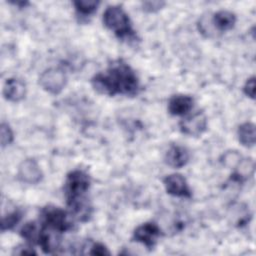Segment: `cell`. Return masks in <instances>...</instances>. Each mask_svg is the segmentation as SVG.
Masks as SVG:
<instances>
[{"instance_id": "4", "label": "cell", "mask_w": 256, "mask_h": 256, "mask_svg": "<svg viewBox=\"0 0 256 256\" xmlns=\"http://www.w3.org/2000/svg\"><path fill=\"white\" fill-rule=\"evenodd\" d=\"M40 218L42 226L61 233L68 231L73 227V224L69 219V215L59 207L47 206L43 208Z\"/></svg>"}, {"instance_id": "16", "label": "cell", "mask_w": 256, "mask_h": 256, "mask_svg": "<svg viewBox=\"0 0 256 256\" xmlns=\"http://www.w3.org/2000/svg\"><path fill=\"white\" fill-rule=\"evenodd\" d=\"M73 5L79 15L88 16L96 11L99 1L95 0H77L73 2Z\"/></svg>"}, {"instance_id": "21", "label": "cell", "mask_w": 256, "mask_h": 256, "mask_svg": "<svg viewBox=\"0 0 256 256\" xmlns=\"http://www.w3.org/2000/svg\"><path fill=\"white\" fill-rule=\"evenodd\" d=\"M88 254L104 256V255H110V251L104 244L96 242L90 246V250L88 251Z\"/></svg>"}, {"instance_id": "6", "label": "cell", "mask_w": 256, "mask_h": 256, "mask_svg": "<svg viewBox=\"0 0 256 256\" xmlns=\"http://www.w3.org/2000/svg\"><path fill=\"white\" fill-rule=\"evenodd\" d=\"M161 235L159 226L153 222H147L138 226L133 232V239L148 249H152Z\"/></svg>"}, {"instance_id": "22", "label": "cell", "mask_w": 256, "mask_h": 256, "mask_svg": "<svg viewBox=\"0 0 256 256\" xmlns=\"http://www.w3.org/2000/svg\"><path fill=\"white\" fill-rule=\"evenodd\" d=\"M165 3L163 1H145L142 3V7L144 11L147 12H156L160 10Z\"/></svg>"}, {"instance_id": "23", "label": "cell", "mask_w": 256, "mask_h": 256, "mask_svg": "<svg viewBox=\"0 0 256 256\" xmlns=\"http://www.w3.org/2000/svg\"><path fill=\"white\" fill-rule=\"evenodd\" d=\"M243 91L248 97L254 99V97H255V77L254 76L247 79V81L243 87Z\"/></svg>"}, {"instance_id": "5", "label": "cell", "mask_w": 256, "mask_h": 256, "mask_svg": "<svg viewBox=\"0 0 256 256\" xmlns=\"http://www.w3.org/2000/svg\"><path fill=\"white\" fill-rule=\"evenodd\" d=\"M66 82L67 78L65 73L58 68H49L39 77L41 87L51 94H59L64 89Z\"/></svg>"}, {"instance_id": "7", "label": "cell", "mask_w": 256, "mask_h": 256, "mask_svg": "<svg viewBox=\"0 0 256 256\" xmlns=\"http://www.w3.org/2000/svg\"><path fill=\"white\" fill-rule=\"evenodd\" d=\"M179 127L182 133L189 136H199L207 128V118L202 111H197L194 114L184 118Z\"/></svg>"}, {"instance_id": "14", "label": "cell", "mask_w": 256, "mask_h": 256, "mask_svg": "<svg viewBox=\"0 0 256 256\" xmlns=\"http://www.w3.org/2000/svg\"><path fill=\"white\" fill-rule=\"evenodd\" d=\"M238 139L239 142L245 147L253 146L256 140L255 125L251 122H246L240 125L238 128Z\"/></svg>"}, {"instance_id": "9", "label": "cell", "mask_w": 256, "mask_h": 256, "mask_svg": "<svg viewBox=\"0 0 256 256\" xmlns=\"http://www.w3.org/2000/svg\"><path fill=\"white\" fill-rule=\"evenodd\" d=\"M17 175L21 182L27 184H37L43 177L42 171L34 159H26L22 161L18 167Z\"/></svg>"}, {"instance_id": "12", "label": "cell", "mask_w": 256, "mask_h": 256, "mask_svg": "<svg viewBox=\"0 0 256 256\" xmlns=\"http://www.w3.org/2000/svg\"><path fill=\"white\" fill-rule=\"evenodd\" d=\"M194 100L188 95H175L168 102V111L171 115L181 116L187 114L193 108Z\"/></svg>"}, {"instance_id": "17", "label": "cell", "mask_w": 256, "mask_h": 256, "mask_svg": "<svg viewBox=\"0 0 256 256\" xmlns=\"http://www.w3.org/2000/svg\"><path fill=\"white\" fill-rule=\"evenodd\" d=\"M198 29L200 33L205 37H212V36H215L217 33L212 22V16L210 15H203L199 19Z\"/></svg>"}, {"instance_id": "13", "label": "cell", "mask_w": 256, "mask_h": 256, "mask_svg": "<svg viewBox=\"0 0 256 256\" xmlns=\"http://www.w3.org/2000/svg\"><path fill=\"white\" fill-rule=\"evenodd\" d=\"M212 22L217 32H225L234 27L236 16L231 11L220 10L212 15Z\"/></svg>"}, {"instance_id": "1", "label": "cell", "mask_w": 256, "mask_h": 256, "mask_svg": "<svg viewBox=\"0 0 256 256\" xmlns=\"http://www.w3.org/2000/svg\"><path fill=\"white\" fill-rule=\"evenodd\" d=\"M93 88L104 95H135L139 88L138 78L133 69L123 61L111 64L107 73H98L92 78Z\"/></svg>"}, {"instance_id": "2", "label": "cell", "mask_w": 256, "mask_h": 256, "mask_svg": "<svg viewBox=\"0 0 256 256\" xmlns=\"http://www.w3.org/2000/svg\"><path fill=\"white\" fill-rule=\"evenodd\" d=\"M90 177L82 170L71 171L66 178L64 193L70 215L79 221H87L91 215V206L86 198L90 187Z\"/></svg>"}, {"instance_id": "10", "label": "cell", "mask_w": 256, "mask_h": 256, "mask_svg": "<svg viewBox=\"0 0 256 256\" xmlns=\"http://www.w3.org/2000/svg\"><path fill=\"white\" fill-rule=\"evenodd\" d=\"M26 95V85L18 78H9L3 86V96L11 102H19Z\"/></svg>"}, {"instance_id": "20", "label": "cell", "mask_w": 256, "mask_h": 256, "mask_svg": "<svg viewBox=\"0 0 256 256\" xmlns=\"http://www.w3.org/2000/svg\"><path fill=\"white\" fill-rule=\"evenodd\" d=\"M0 135H1V146L2 147H5V146L12 143V141H13V132H12L10 126L5 122L1 123Z\"/></svg>"}, {"instance_id": "8", "label": "cell", "mask_w": 256, "mask_h": 256, "mask_svg": "<svg viewBox=\"0 0 256 256\" xmlns=\"http://www.w3.org/2000/svg\"><path fill=\"white\" fill-rule=\"evenodd\" d=\"M166 192L175 197H191V191L187 184L186 179L181 174L167 175L163 180Z\"/></svg>"}, {"instance_id": "19", "label": "cell", "mask_w": 256, "mask_h": 256, "mask_svg": "<svg viewBox=\"0 0 256 256\" xmlns=\"http://www.w3.org/2000/svg\"><path fill=\"white\" fill-rule=\"evenodd\" d=\"M242 158L236 151H228L223 155V164L228 168H236Z\"/></svg>"}, {"instance_id": "18", "label": "cell", "mask_w": 256, "mask_h": 256, "mask_svg": "<svg viewBox=\"0 0 256 256\" xmlns=\"http://www.w3.org/2000/svg\"><path fill=\"white\" fill-rule=\"evenodd\" d=\"M21 217H22V214L19 210H14L8 213L7 215L3 216L1 221V231L4 232L6 230L13 229L21 220Z\"/></svg>"}, {"instance_id": "15", "label": "cell", "mask_w": 256, "mask_h": 256, "mask_svg": "<svg viewBox=\"0 0 256 256\" xmlns=\"http://www.w3.org/2000/svg\"><path fill=\"white\" fill-rule=\"evenodd\" d=\"M40 229L38 227V225L35 222H28L26 223L21 231H20V235L22 238H24L27 242H29L30 244L32 243H36L38 241V237H39V233H40Z\"/></svg>"}, {"instance_id": "3", "label": "cell", "mask_w": 256, "mask_h": 256, "mask_svg": "<svg viewBox=\"0 0 256 256\" xmlns=\"http://www.w3.org/2000/svg\"><path fill=\"white\" fill-rule=\"evenodd\" d=\"M103 23L118 38H131L134 31L131 27L130 19L127 13L120 6H108L103 12Z\"/></svg>"}, {"instance_id": "11", "label": "cell", "mask_w": 256, "mask_h": 256, "mask_svg": "<svg viewBox=\"0 0 256 256\" xmlns=\"http://www.w3.org/2000/svg\"><path fill=\"white\" fill-rule=\"evenodd\" d=\"M189 151L181 145H172L167 150L165 162L172 168H181L189 161Z\"/></svg>"}, {"instance_id": "24", "label": "cell", "mask_w": 256, "mask_h": 256, "mask_svg": "<svg viewBox=\"0 0 256 256\" xmlns=\"http://www.w3.org/2000/svg\"><path fill=\"white\" fill-rule=\"evenodd\" d=\"M13 255H36V251L29 245H19L14 248V251L12 252Z\"/></svg>"}]
</instances>
